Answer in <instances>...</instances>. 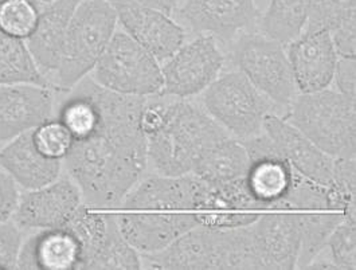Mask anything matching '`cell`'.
I'll list each match as a JSON object with an SVG mask.
<instances>
[{"label":"cell","instance_id":"obj_1","mask_svg":"<svg viewBox=\"0 0 356 270\" xmlns=\"http://www.w3.org/2000/svg\"><path fill=\"white\" fill-rule=\"evenodd\" d=\"M95 82V81H93ZM97 128L73 141L62 164L92 209L120 207L148 168L147 137L140 117L147 97L122 96L95 82Z\"/></svg>","mask_w":356,"mask_h":270},{"label":"cell","instance_id":"obj_2","mask_svg":"<svg viewBox=\"0 0 356 270\" xmlns=\"http://www.w3.org/2000/svg\"><path fill=\"white\" fill-rule=\"evenodd\" d=\"M229 136L203 106L167 96L161 125L147 136L148 167L165 176L193 174L203 154Z\"/></svg>","mask_w":356,"mask_h":270},{"label":"cell","instance_id":"obj_3","mask_svg":"<svg viewBox=\"0 0 356 270\" xmlns=\"http://www.w3.org/2000/svg\"><path fill=\"white\" fill-rule=\"evenodd\" d=\"M282 117L334 159L355 157V100L331 89L298 93Z\"/></svg>","mask_w":356,"mask_h":270},{"label":"cell","instance_id":"obj_4","mask_svg":"<svg viewBox=\"0 0 356 270\" xmlns=\"http://www.w3.org/2000/svg\"><path fill=\"white\" fill-rule=\"evenodd\" d=\"M118 14L109 0H82L67 29L60 65L51 85L57 92L73 89L89 76L118 31Z\"/></svg>","mask_w":356,"mask_h":270},{"label":"cell","instance_id":"obj_5","mask_svg":"<svg viewBox=\"0 0 356 270\" xmlns=\"http://www.w3.org/2000/svg\"><path fill=\"white\" fill-rule=\"evenodd\" d=\"M202 106L241 141L262 134L265 118L277 115V106L238 70L220 74L202 93Z\"/></svg>","mask_w":356,"mask_h":270},{"label":"cell","instance_id":"obj_6","mask_svg":"<svg viewBox=\"0 0 356 270\" xmlns=\"http://www.w3.org/2000/svg\"><path fill=\"white\" fill-rule=\"evenodd\" d=\"M229 61L264 96L285 112L298 95L285 45L259 31L242 34L232 42Z\"/></svg>","mask_w":356,"mask_h":270},{"label":"cell","instance_id":"obj_7","mask_svg":"<svg viewBox=\"0 0 356 270\" xmlns=\"http://www.w3.org/2000/svg\"><path fill=\"white\" fill-rule=\"evenodd\" d=\"M89 77L122 96H155L163 89L160 62L124 30L115 33Z\"/></svg>","mask_w":356,"mask_h":270},{"label":"cell","instance_id":"obj_8","mask_svg":"<svg viewBox=\"0 0 356 270\" xmlns=\"http://www.w3.org/2000/svg\"><path fill=\"white\" fill-rule=\"evenodd\" d=\"M172 15L184 30L213 37L219 45L258 31L262 17L256 0H180Z\"/></svg>","mask_w":356,"mask_h":270},{"label":"cell","instance_id":"obj_9","mask_svg":"<svg viewBox=\"0 0 356 270\" xmlns=\"http://www.w3.org/2000/svg\"><path fill=\"white\" fill-rule=\"evenodd\" d=\"M225 63L226 57L217 40L197 35L161 63L160 95L184 100L202 95L220 76Z\"/></svg>","mask_w":356,"mask_h":270},{"label":"cell","instance_id":"obj_10","mask_svg":"<svg viewBox=\"0 0 356 270\" xmlns=\"http://www.w3.org/2000/svg\"><path fill=\"white\" fill-rule=\"evenodd\" d=\"M242 143L249 154L245 182L252 196L262 210H281L292 187L295 170L265 132Z\"/></svg>","mask_w":356,"mask_h":270},{"label":"cell","instance_id":"obj_11","mask_svg":"<svg viewBox=\"0 0 356 270\" xmlns=\"http://www.w3.org/2000/svg\"><path fill=\"white\" fill-rule=\"evenodd\" d=\"M56 92L33 84L0 85V148L56 117Z\"/></svg>","mask_w":356,"mask_h":270},{"label":"cell","instance_id":"obj_12","mask_svg":"<svg viewBox=\"0 0 356 270\" xmlns=\"http://www.w3.org/2000/svg\"><path fill=\"white\" fill-rule=\"evenodd\" d=\"M82 205L79 186L70 176H62L53 183L20 195L13 222L20 230L60 229Z\"/></svg>","mask_w":356,"mask_h":270},{"label":"cell","instance_id":"obj_13","mask_svg":"<svg viewBox=\"0 0 356 270\" xmlns=\"http://www.w3.org/2000/svg\"><path fill=\"white\" fill-rule=\"evenodd\" d=\"M109 1L116 10L121 30L148 50L160 63L171 58L184 43L186 30L171 15L136 0Z\"/></svg>","mask_w":356,"mask_h":270},{"label":"cell","instance_id":"obj_14","mask_svg":"<svg viewBox=\"0 0 356 270\" xmlns=\"http://www.w3.org/2000/svg\"><path fill=\"white\" fill-rule=\"evenodd\" d=\"M298 93L328 89L337 70V49L330 31H304L285 45Z\"/></svg>","mask_w":356,"mask_h":270},{"label":"cell","instance_id":"obj_15","mask_svg":"<svg viewBox=\"0 0 356 270\" xmlns=\"http://www.w3.org/2000/svg\"><path fill=\"white\" fill-rule=\"evenodd\" d=\"M118 222L125 239L140 254L163 251L199 226L193 212L122 210L118 215Z\"/></svg>","mask_w":356,"mask_h":270},{"label":"cell","instance_id":"obj_16","mask_svg":"<svg viewBox=\"0 0 356 270\" xmlns=\"http://www.w3.org/2000/svg\"><path fill=\"white\" fill-rule=\"evenodd\" d=\"M264 132L270 137L278 152L298 174L323 186L331 183L335 159L321 151L284 117L276 113L266 117Z\"/></svg>","mask_w":356,"mask_h":270},{"label":"cell","instance_id":"obj_17","mask_svg":"<svg viewBox=\"0 0 356 270\" xmlns=\"http://www.w3.org/2000/svg\"><path fill=\"white\" fill-rule=\"evenodd\" d=\"M140 258L145 269H220V230L199 225L165 249Z\"/></svg>","mask_w":356,"mask_h":270},{"label":"cell","instance_id":"obj_18","mask_svg":"<svg viewBox=\"0 0 356 270\" xmlns=\"http://www.w3.org/2000/svg\"><path fill=\"white\" fill-rule=\"evenodd\" d=\"M198 189L199 177L195 175H151L140 179L120 207L122 210L194 212Z\"/></svg>","mask_w":356,"mask_h":270},{"label":"cell","instance_id":"obj_19","mask_svg":"<svg viewBox=\"0 0 356 270\" xmlns=\"http://www.w3.org/2000/svg\"><path fill=\"white\" fill-rule=\"evenodd\" d=\"M81 1L53 0L38 6L40 15L35 30L26 43L49 82L58 69L67 29Z\"/></svg>","mask_w":356,"mask_h":270},{"label":"cell","instance_id":"obj_20","mask_svg":"<svg viewBox=\"0 0 356 270\" xmlns=\"http://www.w3.org/2000/svg\"><path fill=\"white\" fill-rule=\"evenodd\" d=\"M252 226L264 269L298 268L301 235L297 214H264Z\"/></svg>","mask_w":356,"mask_h":270},{"label":"cell","instance_id":"obj_21","mask_svg":"<svg viewBox=\"0 0 356 270\" xmlns=\"http://www.w3.org/2000/svg\"><path fill=\"white\" fill-rule=\"evenodd\" d=\"M31 132L20 135L0 148V168L24 191L53 183L62 175L63 168L60 160L49 159L40 152Z\"/></svg>","mask_w":356,"mask_h":270},{"label":"cell","instance_id":"obj_22","mask_svg":"<svg viewBox=\"0 0 356 270\" xmlns=\"http://www.w3.org/2000/svg\"><path fill=\"white\" fill-rule=\"evenodd\" d=\"M81 246L76 237L66 230H37L22 244L18 269H79Z\"/></svg>","mask_w":356,"mask_h":270},{"label":"cell","instance_id":"obj_23","mask_svg":"<svg viewBox=\"0 0 356 270\" xmlns=\"http://www.w3.org/2000/svg\"><path fill=\"white\" fill-rule=\"evenodd\" d=\"M248 168L249 154L243 143L229 136L203 154L193 175L206 182H230L245 177Z\"/></svg>","mask_w":356,"mask_h":270},{"label":"cell","instance_id":"obj_24","mask_svg":"<svg viewBox=\"0 0 356 270\" xmlns=\"http://www.w3.org/2000/svg\"><path fill=\"white\" fill-rule=\"evenodd\" d=\"M19 84L51 86L40 72L26 40L0 31V85Z\"/></svg>","mask_w":356,"mask_h":270},{"label":"cell","instance_id":"obj_25","mask_svg":"<svg viewBox=\"0 0 356 270\" xmlns=\"http://www.w3.org/2000/svg\"><path fill=\"white\" fill-rule=\"evenodd\" d=\"M311 0H270L262 14L258 31L268 38L288 45L305 29Z\"/></svg>","mask_w":356,"mask_h":270},{"label":"cell","instance_id":"obj_26","mask_svg":"<svg viewBox=\"0 0 356 270\" xmlns=\"http://www.w3.org/2000/svg\"><path fill=\"white\" fill-rule=\"evenodd\" d=\"M297 219L301 235L298 268H307L324 251L331 232L346 219V215L334 210H316L312 214H297Z\"/></svg>","mask_w":356,"mask_h":270},{"label":"cell","instance_id":"obj_27","mask_svg":"<svg viewBox=\"0 0 356 270\" xmlns=\"http://www.w3.org/2000/svg\"><path fill=\"white\" fill-rule=\"evenodd\" d=\"M113 214L93 212L92 207L81 205L63 226L72 232L81 246L79 269H86L92 257L99 251Z\"/></svg>","mask_w":356,"mask_h":270},{"label":"cell","instance_id":"obj_28","mask_svg":"<svg viewBox=\"0 0 356 270\" xmlns=\"http://www.w3.org/2000/svg\"><path fill=\"white\" fill-rule=\"evenodd\" d=\"M141 258L120 230L118 215H112L108 232L86 269H140Z\"/></svg>","mask_w":356,"mask_h":270},{"label":"cell","instance_id":"obj_29","mask_svg":"<svg viewBox=\"0 0 356 270\" xmlns=\"http://www.w3.org/2000/svg\"><path fill=\"white\" fill-rule=\"evenodd\" d=\"M330 210L343 212L346 218L355 219V157H337L334 160L331 183L327 186Z\"/></svg>","mask_w":356,"mask_h":270},{"label":"cell","instance_id":"obj_30","mask_svg":"<svg viewBox=\"0 0 356 270\" xmlns=\"http://www.w3.org/2000/svg\"><path fill=\"white\" fill-rule=\"evenodd\" d=\"M356 23V0H311L305 31H335Z\"/></svg>","mask_w":356,"mask_h":270},{"label":"cell","instance_id":"obj_31","mask_svg":"<svg viewBox=\"0 0 356 270\" xmlns=\"http://www.w3.org/2000/svg\"><path fill=\"white\" fill-rule=\"evenodd\" d=\"M38 15V4L33 0H7L0 4V31L27 40L35 30Z\"/></svg>","mask_w":356,"mask_h":270},{"label":"cell","instance_id":"obj_32","mask_svg":"<svg viewBox=\"0 0 356 270\" xmlns=\"http://www.w3.org/2000/svg\"><path fill=\"white\" fill-rule=\"evenodd\" d=\"M281 210H330L327 186L295 171L292 187L282 202Z\"/></svg>","mask_w":356,"mask_h":270},{"label":"cell","instance_id":"obj_33","mask_svg":"<svg viewBox=\"0 0 356 270\" xmlns=\"http://www.w3.org/2000/svg\"><path fill=\"white\" fill-rule=\"evenodd\" d=\"M31 134L35 147L42 154L60 161L67 156L74 141L67 128L56 117L35 128Z\"/></svg>","mask_w":356,"mask_h":270},{"label":"cell","instance_id":"obj_34","mask_svg":"<svg viewBox=\"0 0 356 270\" xmlns=\"http://www.w3.org/2000/svg\"><path fill=\"white\" fill-rule=\"evenodd\" d=\"M331 262L335 269L354 270L356 268V222L346 218L331 232L327 245Z\"/></svg>","mask_w":356,"mask_h":270},{"label":"cell","instance_id":"obj_35","mask_svg":"<svg viewBox=\"0 0 356 270\" xmlns=\"http://www.w3.org/2000/svg\"><path fill=\"white\" fill-rule=\"evenodd\" d=\"M22 244V230L13 221L0 223V269H18Z\"/></svg>","mask_w":356,"mask_h":270},{"label":"cell","instance_id":"obj_36","mask_svg":"<svg viewBox=\"0 0 356 270\" xmlns=\"http://www.w3.org/2000/svg\"><path fill=\"white\" fill-rule=\"evenodd\" d=\"M19 198L18 184L10 175L0 168V223L13 219Z\"/></svg>","mask_w":356,"mask_h":270},{"label":"cell","instance_id":"obj_37","mask_svg":"<svg viewBox=\"0 0 356 270\" xmlns=\"http://www.w3.org/2000/svg\"><path fill=\"white\" fill-rule=\"evenodd\" d=\"M334 81L339 93L355 100V58L339 57Z\"/></svg>","mask_w":356,"mask_h":270},{"label":"cell","instance_id":"obj_38","mask_svg":"<svg viewBox=\"0 0 356 270\" xmlns=\"http://www.w3.org/2000/svg\"><path fill=\"white\" fill-rule=\"evenodd\" d=\"M136 1L172 17L180 0H136Z\"/></svg>","mask_w":356,"mask_h":270},{"label":"cell","instance_id":"obj_39","mask_svg":"<svg viewBox=\"0 0 356 270\" xmlns=\"http://www.w3.org/2000/svg\"><path fill=\"white\" fill-rule=\"evenodd\" d=\"M34 3H37L38 6H40V4H46V3H50V1H53V0H33Z\"/></svg>","mask_w":356,"mask_h":270},{"label":"cell","instance_id":"obj_40","mask_svg":"<svg viewBox=\"0 0 356 270\" xmlns=\"http://www.w3.org/2000/svg\"><path fill=\"white\" fill-rule=\"evenodd\" d=\"M4 1H7V0H0V4H1V3H4Z\"/></svg>","mask_w":356,"mask_h":270}]
</instances>
